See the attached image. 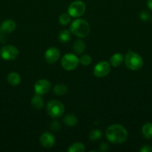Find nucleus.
Instances as JSON below:
<instances>
[{"label": "nucleus", "mask_w": 152, "mask_h": 152, "mask_svg": "<svg viewBox=\"0 0 152 152\" xmlns=\"http://www.w3.org/2000/svg\"><path fill=\"white\" fill-rule=\"evenodd\" d=\"M54 93L57 95V96H63V95L66 94L67 93V88L66 86L63 84H58L54 87Z\"/></svg>", "instance_id": "nucleus-20"}, {"label": "nucleus", "mask_w": 152, "mask_h": 152, "mask_svg": "<svg viewBox=\"0 0 152 152\" xmlns=\"http://www.w3.org/2000/svg\"><path fill=\"white\" fill-rule=\"evenodd\" d=\"M31 105L34 109L40 110L43 108V105H44V102H43V98L41 97V95H39L36 94L35 96L32 97L31 100Z\"/></svg>", "instance_id": "nucleus-14"}, {"label": "nucleus", "mask_w": 152, "mask_h": 152, "mask_svg": "<svg viewBox=\"0 0 152 152\" xmlns=\"http://www.w3.org/2000/svg\"><path fill=\"white\" fill-rule=\"evenodd\" d=\"M60 50L57 48H49L45 52V59L49 64H55L60 58Z\"/></svg>", "instance_id": "nucleus-10"}, {"label": "nucleus", "mask_w": 152, "mask_h": 152, "mask_svg": "<svg viewBox=\"0 0 152 152\" xmlns=\"http://www.w3.org/2000/svg\"><path fill=\"white\" fill-rule=\"evenodd\" d=\"M7 82L10 85L13 86H18L21 82V77L18 73L11 72L7 75Z\"/></svg>", "instance_id": "nucleus-15"}, {"label": "nucleus", "mask_w": 152, "mask_h": 152, "mask_svg": "<svg viewBox=\"0 0 152 152\" xmlns=\"http://www.w3.org/2000/svg\"><path fill=\"white\" fill-rule=\"evenodd\" d=\"M142 134L146 139H152V123H147L142 128Z\"/></svg>", "instance_id": "nucleus-18"}, {"label": "nucleus", "mask_w": 152, "mask_h": 152, "mask_svg": "<svg viewBox=\"0 0 152 152\" xmlns=\"http://www.w3.org/2000/svg\"><path fill=\"white\" fill-rule=\"evenodd\" d=\"M19 55V50L15 46L5 45L0 50V56L7 61L14 60Z\"/></svg>", "instance_id": "nucleus-7"}, {"label": "nucleus", "mask_w": 152, "mask_h": 152, "mask_svg": "<svg viewBox=\"0 0 152 152\" xmlns=\"http://www.w3.org/2000/svg\"><path fill=\"white\" fill-rule=\"evenodd\" d=\"M78 64L79 59L73 53H66L61 59V65L66 71H73L77 68Z\"/></svg>", "instance_id": "nucleus-5"}, {"label": "nucleus", "mask_w": 152, "mask_h": 152, "mask_svg": "<svg viewBox=\"0 0 152 152\" xmlns=\"http://www.w3.org/2000/svg\"><path fill=\"white\" fill-rule=\"evenodd\" d=\"M86 11V4L80 0H77L69 4L68 7V13L70 16L77 18L81 16Z\"/></svg>", "instance_id": "nucleus-6"}, {"label": "nucleus", "mask_w": 152, "mask_h": 152, "mask_svg": "<svg viewBox=\"0 0 152 152\" xmlns=\"http://www.w3.org/2000/svg\"><path fill=\"white\" fill-rule=\"evenodd\" d=\"M139 18L141 20L145 22V21H148L150 19V14L146 10H142L139 13Z\"/></svg>", "instance_id": "nucleus-25"}, {"label": "nucleus", "mask_w": 152, "mask_h": 152, "mask_svg": "<svg viewBox=\"0 0 152 152\" xmlns=\"http://www.w3.org/2000/svg\"><path fill=\"white\" fill-rule=\"evenodd\" d=\"M139 151L141 152H152V146L150 145H144Z\"/></svg>", "instance_id": "nucleus-27"}, {"label": "nucleus", "mask_w": 152, "mask_h": 152, "mask_svg": "<svg viewBox=\"0 0 152 152\" xmlns=\"http://www.w3.org/2000/svg\"><path fill=\"white\" fill-rule=\"evenodd\" d=\"M70 32L80 38H85L90 32L89 23L83 19H77L73 21L70 25Z\"/></svg>", "instance_id": "nucleus-2"}, {"label": "nucleus", "mask_w": 152, "mask_h": 152, "mask_svg": "<svg viewBox=\"0 0 152 152\" xmlns=\"http://www.w3.org/2000/svg\"><path fill=\"white\" fill-rule=\"evenodd\" d=\"M51 88V83L49 80H39L38 81L36 82L34 84V91L37 94L43 95L45 94L48 93Z\"/></svg>", "instance_id": "nucleus-9"}, {"label": "nucleus", "mask_w": 152, "mask_h": 152, "mask_svg": "<svg viewBox=\"0 0 152 152\" xmlns=\"http://www.w3.org/2000/svg\"><path fill=\"white\" fill-rule=\"evenodd\" d=\"M63 121L66 126H69V127H72L77 123V118L75 115L70 114L66 115Z\"/></svg>", "instance_id": "nucleus-17"}, {"label": "nucleus", "mask_w": 152, "mask_h": 152, "mask_svg": "<svg viewBox=\"0 0 152 152\" xmlns=\"http://www.w3.org/2000/svg\"><path fill=\"white\" fill-rule=\"evenodd\" d=\"M101 137V132L98 129H93L89 134V138L91 141H96Z\"/></svg>", "instance_id": "nucleus-22"}, {"label": "nucleus", "mask_w": 152, "mask_h": 152, "mask_svg": "<svg viewBox=\"0 0 152 152\" xmlns=\"http://www.w3.org/2000/svg\"><path fill=\"white\" fill-rule=\"evenodd\" d=\"M73 50L77 54H81L85 50V48H86V45H85V43L83 40L81 39H77L76 41L74 42L73 43Z\"/></svg>", "instance_id": "nucleus-16"}, {"label": "nucleus", "mask_w": 152, "mask_h": 152, "mask_svg": "<svg viewBox=\"0 0 152 152\" xmlns=\"http://www.w3.org/2000/svg\"><path fill=\"white\" fill-rule=\"evenodd\" d=\"M55 142V137L50 133V132H44L40 136V142L43 148H50L54 145Z\"/></svg>", "instance_id": "nucleus-11"}, {"label": "nucleus", "mask_w": 152, "mask_h": 152, "mask_svg": "<svg viewBox=\"0 0 152 152\" xmlns=\"http://www.w3.org/2000/svg\"><path fill=\"white\" fill-rule=\"evenodd\" d=\"M50 127L52 130H53L54 132H58V131L61 129V125L59 122L58 121H54L52 122L50 125Z\"/></svg>", "instance_id": "nucleus-26"}, {"label": "nucleus", "mask_w": 152, "mask_h": 152, "mask_svg": "<svg viewBox=\"0 0 152 152\" xmlns=\"http://www.w3.org/2000/svg\"><path fill=\"white\" fill-rule=\"evenodd\" d=\"M85 151V146L81 142H75L69 147L68 151L69 152H83Z\"/></svg>", "instance_id": "nucleus-21"}, {"label": "nucleus", "mask_w": 152, "mask_h": 152, "mask_svg": "<svg viewBox=\"0 0 152 152\" xmlns=\"http://www.w3.org/2000/svg\"><path fill=\"white\" fill-rule=\"evenodd\" d=\"M124 61V56L120 53H114L110 59V64L113 67L117 68L120 66Z\"/></svg>", "instance_id": "nucleus-13"}, {"label": "nucleus", "mask_w": 152, "mask_h": 152, "mask_svg": "<svg viewBox=\"0 0 152 152\" xmlns=\"http://www.w3.org/2000/svg\"><path fill=\"white\" fill-rule=\"evenodd\" d=\"M91 62H92V58L89 55H83L79 59V63L81 64L82 65H84V66L90 65Z\"/></svg>", "instance_id": "nucleus-24"}, {"label": "nucleus", "mask_w": 152, "mask_h": 152, "mask_svg": "<svg viewBox=\"0 0 152 152\" xmlns=\"http://www.w3.org/2000/svg\"><path fill=\"white\" fill-rule=\"evenodd\" d=\"M107 139L114 144H121L128 139V134L126 129L122 125L113 124L109 126L105 132Z\"/></svg>", "instance_id": "nucleus-1"}, {"label": "nucleus", "mask_w": 152, "mask_h": 152, "mask_svg": "<svg viewBox=\"0 0 152 152\" xmlns=\"http://www.w3.org/2000/svg\"><path fill=\"white\" fill-rule=\"evenodd\" d=\"M99 150L101 151H107L109 150V145H107L105 142H102V143L100 145Z\"/></svg>", "instance_id": "nucleus-28"}, {"label": "nucleus", "mask_w": 152, "mask_h": 152, "mask_svg": "<svg viewBox=\"0 0 152 152\" xmlns=\"http://www.w3.org/2000/svg\"><path fill=\"white\" fill-rule=\"evenodd\" d=\"M147 6L150 10H152V0H148Z\"/></svg>", "instance_id": "nucleus-29"}, {"label": "nucleus", "mask_w": 152, "mask_h": 152, "mask_svg": "<svg viewBox=\"0 0 152 152\" xmlns=\"http://www.w3.org/2000/svg\"><path fill=\"white\" fill-rule=\"evenodd\" d=\"M142 57L138 53L132 51V50H128L125 56V64L128 69L131 71H138L141 69L143 66Z\"/></svg>", "instance_id": "nucleus-3"}, {"label": "nucleus", "mask_w": 152, "mask_h": 152, "mask_svg": "<svg viewBox=\"0 0 152 152\" xmlns=\"http://www.w3.org/2000/svg\"><path fill=\"white\" fill-rule=\"evenodd\" d=\"M71 20V16L69 13H62L59 16V22L62 25H68Z\"/></svg>", "instance_id": "nucleus-23"}, {"label": "nucleus", "mask_w": 152, "mask_h": 152, "mask_svg": "<svg viewBox=\"0 0 152 152\" xmlns=\"http://www.w3.org/2000/svg\"><path fill=\"white\" fill-rule=\"evenodd\" d=\"M111 70V65L109 62L106 61H101L98 63L96 64V65L94 68L93 74L96 77H104L109 74Z\"/></svg>", "instance_id": "nucleus-8"}, {"label": "nucleus", "mask_w": 152, "mask_h": 152, "mask_svg": "<svg viewBox=\"0 0 152 152\" xmlns=\"http://www.w3.org/2000/svg\"><path fill=\"white\" fill-rule=\"evenodd\" d=\"M71 34L70 31L68 30H63L58 34V39L61 42L66 43L71 39Z\"/></svg>", "instance_id": "nucleus-19"}, {"label": "nucleus", "mask_w": 152, "mask_h": 152, "mask_svg": "<svg viewBox=\"0 0 152 152\" xmlns=\"http://www.w3.org/2000/svg\"><path fill=\"white\" fill-rule=\"evenodd\" d=\"M63 105L58 100H51L48 102L46 106V111L48 114L52 118H58L64 113Z\"/></svg>", "instance_id": "nucleus-4"}, {"label": "nucleus", "mask_w": 152, "mask_h": 152, "mask_svg": "<svg viewBox=\"0 0 152 152\" xmlns=\"http://www.w3.org/2000/svg\"><path fill=\"white\" fill-rule=\"evenodd\" d=\"M16 22L12 19H7L1 24V30L4 33H11L16 29Z\"/></svg>", "instance_id": "nucleus-12"}]
</instances>
